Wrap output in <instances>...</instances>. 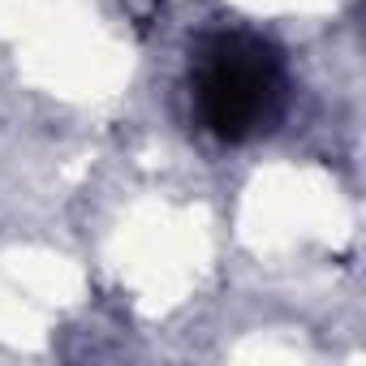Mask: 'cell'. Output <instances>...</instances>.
Wrapping results in <instances>:
<instances>
[{"label": "cell", "mask_w": 366, "mask_h": 366, "mask_svg": "<svg viewBox=\"0 0 366 366\" xmlns=\"http://www.w3.org/2000/svg\"><path fill=\"white\" fill-rule=\"evenodd\" d=\"M190 99L199 125L220 142H250L267 134L289 99L285 56L250 35V31H220L199 44L190 69Z\"/></svg>", "instance_id": "6da1fadb"}]
</instances>
